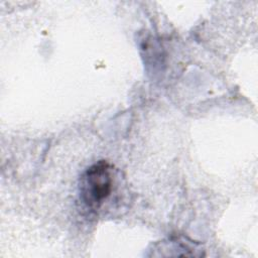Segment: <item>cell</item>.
<instances>
[{"label": "cell", "mask_w": 258, "mask_h": 258, "mask_svg": "<svg viewBox=\"0 0 258 258\" xmlns=\"http://www.w3.org/2000/svg\"><path fill=\"white\" fill-rule=\"evenodd\" d=\"M80 198L90 209H99L113 189V166L100 160L88 167L80 178Z\"/></svg>", "instance_id": "cell-1"}]
</instances>
